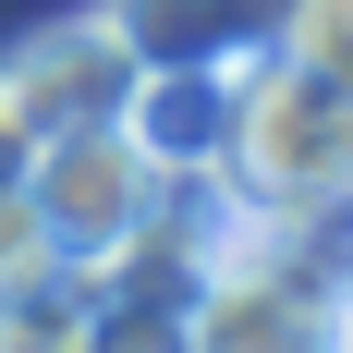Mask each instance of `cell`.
<instances>
[{
    "mask_svg": "<svg viewBox=\"0 0 353 353\" xmlns=\"http://www.w3.org/2000/svg\"><path fill=\"white\" fill-rule=\"evenodd\" d=\"M25 159H37V122H25L12 98H0V183H25Z\"/></svg>",
    "mask_w": 353,
    "mask_h": 353,
    "instance_id": "8",
    "label": "cell"
},
{
    "mask_svg": "<svg viewBox=\"0 0 353 353\" xmlns=\"http://www.w3.org/2000/svg\"><path fill=\"white\" fill-rule=\"evenodd\" d=\"M25 281H49V232H37L25 183H0V292H25Z\"/></svg>",
    "mask_w": 353,
    "mask_h": 353,
    "instance_id": "7",
    "label": "cell"
},
{
    "mask_svg": "<svg viewBox=\"0 0 353 353\" xmlns=\"http://www.w3.org/2000/svg\"><path fill=\"white\" fill-rule=\"evenodd\" d=\"M85 305H98V292L73 281V268L0 292V353H98V341H85Z\"/></svg>",
    "mask_w": 353,
    "mask_h": 353,
    "instance_id": "5",
    "label": "cell"
},
{
    "mask_svg": "<svg viewBox=\"0 0 353 353\" xmlns=\"http://www.w3.org/2000/svg\"><path fill=\"white\" fill-rule=\"evenodd\" d=\"M268 49L305 73H329V85H353V0H281L268 12Z\"/></svg>",
    "mask_w": 353,
    "mask_h": 353,
    "instance_id": "6",
    "label": "cell"
},
{
    "mask_svg": "<svg viewBox=\"0 0 353 353\" xmlns=\"http://www.w3.org/2000/svg\"><path fill=\"white\" fill-rule=\"evenodd\" d=\"M134 37L110 25V0L98 12H61V25H37L12 61H0V98L25 110L37 134H61V122H122V98H134Z\"/></svg>",
    "mask_w": 353,
    "mask_h": 353,
    "instance_id": "3",
    "label": "cell"
},
{
    "mask_svg": "<svg viewBox=\"0 0 353 353\" xmlns=\"http://www.w3.org/2000/svg\"><path fill=\"white\" fill-rule=\"evenodd\" d=\"M122 134L159 159V171H219V134H232V85H219V61H146L134 98H122Z\"/></svg>",
    "mask_w": 353,
    "mask_h": 353,
    "instance_id": "4",
    "label": "cell"
},
{
    "mask_svg": "<svg viewBox=\"0 0 353 353\" xmlns=\"http://www.w3.org/2000/svg\"><path fill=\"white\" fill-rule=\"evenodd\" d=\"M159 183H171V171H159L122 122H61V134H37V159H25V208H37V232H49V268L98 281L110 256L159 219Z\"/></svg>",
    "mask_w": 353,
    "mask_h": 353,
    "instance_id": "2",
    "label": "cell"
},
{
    "mask_svg": "<svg viewBox=\"0 0 353 353\" xmlns=\"http://www.w3.org/2000/svg\"><path fill=\"white\" fill-rule=\"evenodd\" d=\"M219 85H232V134H219V171L208 183L244 219H329L341 183H353V98L329 85V73L281 61L268 37L232 49Z\"/></svg>",
    "mask_w": 353,
    "mask_h": 353,
    "instance_id": "1",
    "label": "cell"
}]
</instances>
